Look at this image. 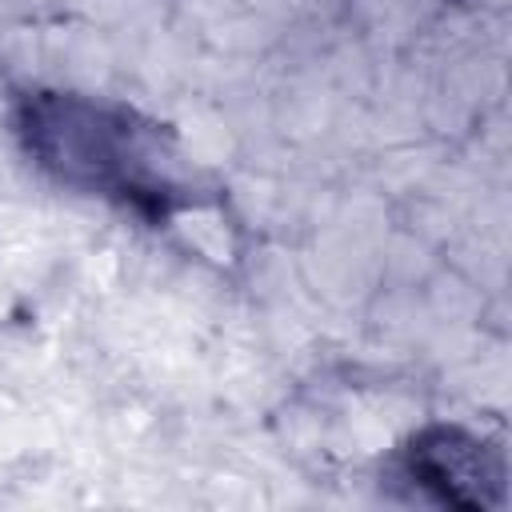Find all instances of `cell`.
Masks as SVG:
<instances>
[{"label": "cell", "instance_id": "cell-2", "mask_svg": "<svg viewBox=\"0 0 512 512\" xmlns=\"http://www.w3.org/2000/svg\"><path fill=\"white\" fill-rule=\"evenodd\" d=\"M396 476L436 508L484 512L504 504L508 464L500 444L464 424H424L396 452Z\"/></svg>", "mask_w": 512, "mask_h": 512}, {"label": "cell", "instance_id": "cell-1", "mask_svg": "<svg viewBox=\"0 0 512 512\" xmlns=\"http://www.w3.org/2000/svg\"><path fill=\"white\" fill-rule=\"evenodd\" d=\"M12 136L52 184L116 204L148 224L192 208L196 184L180 176V152L136 108L68 88H28L12 100Z\"/></svg>", "mask_w": 512, "mask_h": 512}]
</instances>
